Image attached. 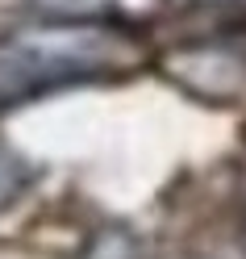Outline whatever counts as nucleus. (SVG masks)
<instances>
[{
  "instance_id": "obj_3",
  "label": "nucleus",
  "mask_w": 246,
  "mask_h": 259,
  "mask_svg": "<svg viewBox=\"0 0 246 259\" xmlns=\"http://www.w3.org/2000/svg\"><path fill=\"white\" fill-rule=\"evenodd\" d=\"M38 180H42V167L34 159H25L13 147H0V213H9L13 205H21L25 192Z\"/></svg>"
},
{
  "instance_id": "obj_4",
  "label": "nucleus",
  "mask_w": 246,
  "mask_h": 259,
  "mask_svg": "<svg viewBox=\"0 0 246 259\" xmlns=\"http://www.w3.org/2000/svg\"><path fill=\"white\" fill-rule=\"evenodd\" d=\"M196 5H209V9H246V0H196Z\"/></svg>"
},
{
  "instance_id": "obj_2",
  "label": "nucleus",
  "mask_w": 246,
  "mask_h": 259,
  "mask_svg": "<svg viewBox=\"0 0 246 259\" xmlns=\"http://www.w3.org/2000/svg\"><path fill=\"white\" fill-rule=\"evenodd\" d=\"M171 79H179L184 88H192L196 96H234L246 84V59L225 51V46H184L167 59Z\"/></svg>"
},
{
  "instance_id": "obj_1",
  "label": "nucleus",
  "mask_w": 246,
  "mask_h": 259,
  "mask_svg": "<svg viewBox=\"0 0 246 259\" xmlns=\"http://www.w3.org/2000/svg\"><path fill=\"white\" fill-rule=\"evenodd\" d=\"M138 63V42L113 21H42L0 38V113L59 88L121 75Z\"/></svg>"
}]
</instances>
